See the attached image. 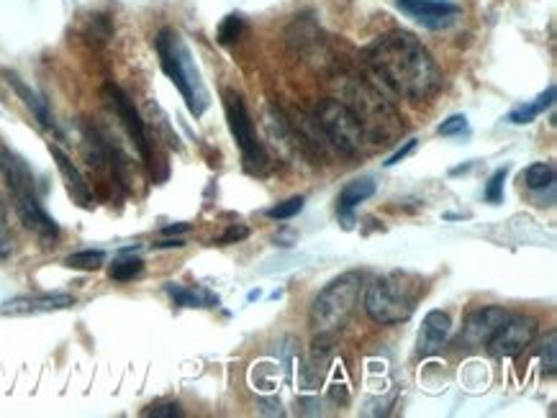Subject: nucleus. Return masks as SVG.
Returning <instances> with one entry per match:
<instances>
[{
	"mask_svg": "<svg viewBox=\"0 0 557 418\" xmlns=\"http://www.w3.org/2000/svg\"><path fill=\"white\" fill-rule=\"evenodd\" d=\"M319 401H316V398H298V408H306V411H301V413H319Z\"/></svg>",
	"mask_w": 557,
	"mask_h": 418,
	"instance_id": "obj_32",
	"label": "nucleus"
},
{
	"mask_svg": "<svg viewBox=\"0 0 557 418\" xmlns=\"http://www.w3.org/2000/svg\"><path fill=\"white\" fill-rule=\"evenodd\" d=\"M373 195H375V183L370 180V177H360V180H352V183L344 185L342 193H339L337 213L347 229H350L352 221H355V218H352V211H355L360 203L368 201V198H373Z\"/></svg>",
	"mask_w": 557,
	"mask_h": 418,
	"instance_id": "obj_16",
	"label": "nucleus"
},
{
	"mask_svg": "<svg viewBox=\"0 0 557 418\" xmlns=\"http://www.w3.org/2000/svg\"><path fill=\"white\" fill-rule=\"evenodd\" d=\"M167 295H170L172 301H175V306H183V308H203V306H216L219 303V298H214V295H208L206 290H188L183 288V285H167Z\"/></svg>",
	"mask_w": 557,
	"mask_h": 418,
	"instance_id": "obj_18",
	"label": "nucleus"
},
{
	"mask_svg": "<svg viewBox=\"0 0 557 418\" xmlns=\"http://www.w3.org/2000/svg\"><path fill=\"white\" fill-rule=\"evenodd\" d=\"M13 206H16L21 224H24L31 234L39 236L47 247L60 239V226H57V221L44 211L36 190H24V193L13 195Z\"/></svg>",
	"mask_w": 557,
	"mask_h": 418,
	"instance_id": "obj_9",
	"label": "nucleus"
},
{
	"mask_svg": "<svg viewBox=\"0 0 557 418\" xmlns=\"http://www.w3.org/2000/svg\"><path fill=\"white\" fill-rule=\"evenodd\" d=\"M452 321L445 311H429L421 321L419 339H416V352L419 357H432L439 349L445 347L447 339H450Z\"/></svg>",
	"mask_w": 557,
	"mask_h": 418,
	"instance_id": "obj_13",
	"label": "nucleus"
},
{
	"mask_svg": "<svg viewBox=\"0 0 557 418\" xmlns=\"http://www.w3.org/2000/svg\"><path fill=\"white\" fill-rule=\"evenodd\" d=\"M557 334L555 331H547V336L540 342V347H537V360H540L542 365V372L545 375H555L557 370Z\"/></svg>",
	"mask_w": 557,
	"mask_h": 418,
	"instance_id": "obj_22",
	"label": "nucleus"
},
{
	"mask_svg": "<svg viewBox=\"0 0 557 418\" xmlns=\"http://www.w3.org/2000/svg\"><path fill=\"white\" fill-rule=\"evenodd\" d=\"M247 234L249 231L244 229V226H232V229L226 231L224 236H219V239H216V244H229V242H239V239H247Z\"/></svg>",
	"mask_w": 557,
	"mask_h": 418,
	"instance_id": "obj_30",
	"label": "nucleus"
},
{
	"mask_svg": "<svg viewBox=\"0 0 557 418\" xmlns=\"http://www.w3.org/2000/svg\"><path fill=\"white\" fill-rule=\"evenodd\" d=\"M437 131H439V136L465 134V131H468V118H465L463 113H455V116H450L447 121H442Z\"/></svg>",
	"mask_w": 557,
	"mask_h": 418,
	"instance_id": "obj_26",
	"label": "nucleus"
},
{
	"mask_svg": "<svg viewBox=\"0 0 557 418\" xmlns=\"http://www.w3.org/2000/svg\"><path fill=\"white\" fill-rule=\"evenodd\" d=\"M103 98H106V103L111 106V111L116 113V118H119L121 126L126 129L129 139L134 142V147L139 149V154H142V159H144V165H152V147H149L147 129H144L142 116H139L137 106L131 103L129 95H126L119 85L108 83V85H103Z\"/></svg>",
	"mask_w": 557,
	"mask_h": 418,
	"instance_id": "obj_8",
	"label": "nucleus"
},
{
	"mask_svg": "<svg viewBox=\"0 0 557 418\" xmlns=\"http://www.w3.org/2000/svg\"><path fill=\"white\" fill-rule=\"evenodd\" d=\"M144 272V262L139 257H121L111 265V277L116 283H129Z\"/></svg>",
	"mask_w": 557,
	"mask_h": 418,
	"instance_id": "obj_21",
	"label": "nucleus"
},
{
	"mask_svg": "<svg viewBox=\"0 0 557 418\" xmlns=\"http://www.w3.org/2000/svg\"><path fill=\"white\" fill-rule=\"evenodd\" d=\"M362 295V275L360 272H344L337 280L326 285L311 303V329L316 334L334 336L350 324V318L355 316L357 306H360Z\"/></svg>",
	"mask_w": 557,
	"mask_h": 418,
	"instance_id": "obj_4",
	"label": "nucleus"
},
{
	"mask_svg": "<svg viewBox=\"0 0 557 418\" xmlns=\"http://www.w3.org/2000/svg\"><path fill=\"white\" fill-rule=\"evenodd\" d=\"M155 247L157 249H167V247L180 249V247H185V244H183V239H175V242H160V244H155Z\"/></svg>",
	"mask_w": 557,
	"mask_h": 418,
	"instance_id": "obj_34",
	"label": "nucleus"
},
{
	"mask_svg": "<svg viewBox=\"0 0 557 418\" xmlns=\"http://www.w3.org/2000/svg\"><path fill=\"white\" fill-rule=\"evenodd\" d=\"M224 108H226V121H229V131H232L234 142L239 144L244 154V162H247L249 170H262L267 165V154L262 149V144L257 142L255 126H252V118H249L247 106H244L242 95H237L234 90H226L224 93Z\"/></svg>",
	"mask_w": 557,
	"mask_h": 418,
	"instance_id": "obj_6",
	"label": "nucleus"
},
{
	"mask_svg": "<svg viewBox=\"0 0 557 418\" xmlns=\"http://www.w3.org/2000/svg\"><path fill=\"white\" fill-rule=\"evenodd\" d=\"M75 306V298L70 293H39L21 295L0 306V316H36V313H54Z\"/></svg>",
	"mask_w": 557,
	"mask_h": 418,
	"instance_id": "obj_11",
	"label": "nucleus"
},
{
	"mask_svg": "<svg viewBox=\"0 0 557 418\" xmlns=\"http://www.w3.org/2000/svg\"><path fill=\"white\" fill-rule=\"evenodd\" d=\"M13 247V239H11V231H8V221H6V206L0 201V260L11 254Z\"/></svg>",
	"mask_w": 557,
	"mask_h": 418,
	"instance_id": "obj_28",
	"label": "nucleus"
},
{
	"mask_svg": "<svg viewBox=\"0 0 557 418\" xmlns=\"http://www.w3.org/2000/svg\"><path fill=\"white\" fill-rule=\"evenodd\" d=\"M65 265L72 267V270H98V267L106 265V252H101V249H83V252L70 254Z\"/></svg>",
	"mask_w": 557,
	"mask_h": 418,
	"instance_id": "obj_20",
	"label": "nucleus"
},
{
	"mask_svg": "<svg viewBox=\"0 0 557 418\" xmlns=\"http://www.w3.org/2000/svg\"><path fill=\"white\" fill-rule=\"evenodd\" d=\"M242 29H244L242 16H226V18H224V24L219 26V42H221V44H232V42H237L239 34H242Z\"/></svg>",
	"mask_w": 557,
	"mask_h": 418,
	"instance_id": "obj_25",
	"label": "nucleus"
},
{
	"mask_svg": "<svg viewBox=\"0 0 557 418\" xmlns=\"http://www.w3.org/2000/svg\"><path fill=\"white\" fill-rule=\"evenodd\" d=\"M303 203H306V198H303V195H296V198H288V201L278 203V206L267 208L265 216L273 218V221H288V218L298 216V213L303 211Z\"/></svg>",
	"mask_w": 557,
	"mask_h": 418,
	"instance_id": "obj_23",
	"label": "nucleus"
},
{
	"mask_svg": "<svg viewBox=\"0 0 557 418\" xmlns=\"http://www.w3.org/2000/svg\"><path fill=\"white\" fill-rule=\"evenodd\" d=\"M419 301V285L411 275L391 272L375 277L365 290V311L380 326H393L409 321Z\"/></svg>",
	"mask_w": 557,
	"mask_h": 418,
	"instance_id": "obj_2",
	"label": "nucleus"
},
{
	"mask_svg": "<svg viewBox=\"0 0 557 418\" xmlns=\"http://www.w3.org/2000/svg\"><path fill=\"white\" fill-rule=\"evenodd\" d=\"M555 103V85H550V88L545 90V93L537 98L534 103H527V106H519V108H514V111L509 113V121L511 124H516V126H522V124H532L534 118L540 116V113H545L547 108Z\"/></svg>",
	"mask_w": 557,
	"mask_h": 418,
	"instance_id": "obj_17",
	"label": "nucleus"
},
{
	"mask_svg": "<svg viewBox=\"0 0 557 418\" xmlns=\"http://www.w3.org/2000/svg\"><path fill=\"white\" fill-rule=\"evenodd\" d=\"M316 121L326 139L347 157H357L362 149V124L357 113L347 103L326 98L316 106Z\"/></svg>",
	"mask_w": 557,
	"mask_h": 418,
	"instance_id": "obj_5",
	"label": "nucleus"
},
{
	"mask_svg": "<svg viewBox=\"0 0 557 418\" xmlns=\"http://www.w3.org/2000/svg\"><path fill=\"white\" fill-rule=\"evenodd\" d=\"M534 336H537V318L509 316L488 339L486 347L498 360H509V357L522 354L534 342Z\"/></svg>",
	"mask_w": 557,
	"mask_h": 418,
	"instance_id": "obj_7",
	"label": "nucleus"
},
{
	"mask_svg": "<svg viewBox=\"0 0 557 418\" xmlns=\"http://www.w3.org/2000/svg\"><path fill=\"white\" fill-rule=\"evenodd\" d=\"M365 62L380 83L403 101H427L442 88L437 62L409 31H388L378 36L365 49Z\"/></svg>",
	"mask_w": 557,
	"mask_h": 418,
	"instance_id": "obj_1",
	"label": "nucleus"
},
{
	"mask_svg": "<svg viewBox=\"0 0 557 418\" xmlns=\"http://www.w3.org/2000/svg\"><path fill=\"white\" fill-rule=\"evenodd\" d=\"M260 413H267V416H283V408H280V401L270 398V401L260 403Z\"/></svg>",
	"mask_w": 557,
	"mask_h": 418,
	"instance_id": "obj_31",
	"label": "nucleus"
},
{
	"mask_svg": "<svg viewBox=\"0 0 557 418\" xmlns=\"http://www.w3.org/2000/svg\"><path fill=\"white\" fill-rule=\"evenodd\" d=\"M157 54H160L162 72L180 90L190 113L196 118L203 116L208 106V93L201 80V72H198L196 62L190 57V49L180 42V36L175 31L162 29L160 36H157Z\"/></svg>",
	"mask_w": 557,
	"mask_h": 418,
	"instance_id": "obj_3",
	"label": "nucleus"
},
{
	"mask_svg": "<svg viewBox=\"0 0 557 418\" xmlns=\"http://www.w3.org/2000/svg\"><path fill=\"white\" fill-rule=\"evenodd\" d=\"M6 80H8V85H11L13 90H16V95L24 101V106L29 108L31 111V116L36 118V124L42 126V129H47V131H57V124H54V118H52V111H49V106H47V101H44L42 95L36 93V90H31L29 85L21 80L18 75H13V72H6Z\"/></svg>",
	"mask_w": 557,
	"mask_h": 418,
	"instance_id": "obj_15",
	"label": "nucleus"
},
{
	"mask_svg": "<svg viewBox=\"0 0 557 418\" xmlns=\"http://www.w3.org/2000/svg\"><path fill=\"white\" fill-rule=\"evenodd\" d=\"M49 152H52L54 162H57V170H60L62 180H65L67 193H70L72 201L78 203L80 208H93V190H90L88 180H85L83 172L78 170V165H75L57 144H49Z\"/></svg>",
	"mask_w": 557,
	"mask_h": 418,
	"instance_id": "obj_14",
	"label": "nucleus"
},
{
	"mask_svg": "<svg viewBox=\"0 0 557 418\" xmlns=\"http://www.w3.org/2000/svg\"><path fill=\"white\" fill-rule=\"evenodd\" d=\"M190 226L188 224H175V226H165V229H162V234L165 236H172V234H183V231H188Z\"/></svg>",
	"mask_w": 557,
	"mask_h": 418,
	"instance_id": "obj_33",
	"label": "nucleus"
},
{
	"mask_svg": "<svg viewBox=\"0 0 557 418\" xmlns=\"http://www.w3.org/2000/svg\"><path fill=\"white\" fill-rule=\"evenodd\" d=\"M524 185L529 190H542V188H552L555 185V167L550 162H534L524 170L522 175Z\"/></svg>",
	"mask_w": 557,
	"mask_h": 418,
	"instance_id": "obj_19",
	"label": "nucleus"
},
{
	"mask_svg": "<svg viewBox=\"0 0 557 418\" xmlns=\"http://www.w3.org/2000/svg\"><path fill=\"white\" fill-rule=\"evenodd\" d=\"M416 149V139H409V142L403 144L401 149H398L396 154H393V157H388V162H386V167H393V165H398V162H401V159H406L409 157L411 152H414Z\"/></svg>",
	"mask_w": 557,
	"mask_h": 418,
	"instance_id": "obj_29",
	"label": "nucleus"
},
{
	"mask_svg": "<svg viewBox=\"0 0 557 418\" xmlns=\"http://www.w3.org/2000/svg\"><path fill=\"white\" fill-rule=\"evenodd\" d=\"M511 313L504 311V308L498 306H483L478 311H473L465 321V329H463V342L468 347H486L488 339L496 334V329L504 324L506 318Z\"/></svg>",
	"mask_w": 557,
	"mask_h": 418,
	"instance_id": "obj_12",
	"label": "nucleus"
},
{
	"mask_svg": "<svg viewBox=\"0 0 557 418\" xmlns=\"http://www.w3.org/2000/svg\"><path fill=\"white\" fill-rule=\"evenodd\" d=\"M398 8L409 18H414L416 24L432 31L450 29L463 13V8L452 0H398Z\"/></svg>",
	"mask_w": 557,
	"mask_h": 418,
	"instance_id": "obj_10",
	"label": "nucleus"
},
{
	"mask_svg": "<svg viewBox=\"0 0 557 418\" xmlns=\"http://www.w3.org/2000/svg\"><path fill=\"white\" fill-rule=\"evenodd\" d=\"M142 416L149 418H180L183 416V408L178 403H157V406H149Z\"/></svg>",
	"mask_w": 557,
	"mask_h": 418,
	"instance_id": "obj_27",
	"label": "nucleus"
},
{
	"mask_svg": "<svg viewBox=\"0 0 557 418\" xmlns=\"http://www.w3.org/2000/svg\"><path fill=\"white\" fill-rule=\"evenodd\" d=\"M504 183H506V167H501V170L493 172L491 180H488V185H486V201L488 203L498 206V203L504 201Z\"/></svg>",
	"mask_w": 557,
	"mask_h": 418,
	"instance_id": "obj_24",
	"label": "nucleus"
}]
</instances>
